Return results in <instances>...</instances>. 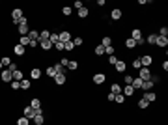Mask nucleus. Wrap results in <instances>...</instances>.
I'll return each mask as SVG.
<instances>
[{
	"instance_id": "f257e3e1",
	"label": "nucleus",
	"mask_w": 168,
	"mask_h": 125,
	"mask_svg": "<svg viewBox=\"0 0 168 125\" xmlns=\"http://www.w3.org/2000/svg\"><path fill=\"white\" fill-rule=\"evenodd\" d=\"M17 32L21 34V36H28V32H30V26H28V19H24V23H21L17 26Z\"/></svg>"
},
{
	"instance_id": "f03ea898",
	"label": "nucleus",
	"mask_w": 168,
	"mask_h": 125,
	"mask_svg": "<svg viewBox=\"0 0 168 125\" xmlns=\"http://www.w3.org/2000/svg\"><path fill=\"white\" fill-rule=\"evenodd\" d=\"M138 78H142V81H150V78H151L150 67H140L138 69Z\"/></svg>"
},
{
	"instance_id": "7ed1b4c3",
	"label": "nucleus",
	"mask_w": 168,
	"mask_h": 125,
	"mask_svg": "<svg viewBox=\"0 0 168 125\" xmlns=\"http://www.w3.org/2000/svg\"><path fill=\"white\" fill-rule=\"evenodd\" d=\"M140 64H142V67H150L151 64H153V56H150V54H144V56H140Z\"/></svg>"
},
{
	"instance_id": "20e7f679",
	"label": "nucleus",
	"mask_w": 168,
	"mask_h": 125,
	"mask_svg": "<svg viewBox=\"0 0 168 125\" xmlns=\"http://www.w3.org/2000/svg\"><path fill=\"white\" fill-rule=\"evenodd\" d=\"M23 17H24V15H23V9L15 8L13 11H11V19H13V23H15V24H19V21H21Z\"/></svg>"
},
{
	"instance_id": "39448f33",
	"label": "nucleus",
	"mask_w": 168,
	"mask_h": 125,
	"mask_svg": "<svg viewBox=\"0 0 168 125\" xmlns=\"http://www.w3.org/2000/svg\"><path fill=\"white\" fill-rule=\"evenodd\" d=\"M41 69L39 67H32L30 69V78H32V81H39V78H41Z\"/></svg>"
},
{
	"instance_id": "423d86ee",
	"label": "nucleus",
	"mask_w": 168,
	"mask_h": 125,
	"mask_svg": "<svg viewBox=\"0 0 168 125\" xmlns=\"http://www.w3.org/2000/svg\"><path fill=\"white\" fill-rule=\"evenodd\" d=\"M0 78H2L4 82H11V81H13V75H11L9 69H4V71L0 73Z\"/></svg>"
},
{
	"instance_id": "0eeeda50",
	"label": "nucleus",
	"mask_w": 168,
	"mask_h": 125,
	"mask_svg": "<svg viewBox=\"0 0 168 125\" xmlns=\"http://www.w3.org/2000/svg\"><path fill=\"white\" fill-rule=\"evenodd\" d=\"M91 81H94V84H103V82L106 81V75H105V73H95Z\"/></svg>"
},
{
	"instance_id": "6e6552de",
	"label": "nucleus",
	"mask_w": 168,
	"mask_h": 125,
	"mask_svg": "<svg viewBox=\"0 0 168 125\" xmlns=\"http://www.w3.org/2000/svg\"><path fill=\"white\" fill-rule=\"evenodd\" d=\"M23 116H24V118H28V119H34V116H35V110H34V108L28 105V107L23 110Z\"/></svg>"
},
{
	"instance_id": "1a4fd4ad",
	"label": "nucleus",
	"mask_w": 168,
	"mask_h": 125,
	"mask_svg": "<svg viewBox=\"0 0 168 125\" xmlns=\"http://www.w3.org/2000/svg\"><path fill=\"white\" fill-rule=\"evenodd\" d=\"M121 15H123V13H121V9H120V8H114V9L110 11V19H112V21H120Z\"/></svg>"
},
{
	"instance_id": "9d476101",
	"label": "nucleus",
	"mask_w": 168,
	"mask_h": 125,
	"mask_svg": "<svg viewBox=\"0 0 168 125\" xmlns=\"http://www.w3.org/2000/svg\"><path fill=\"white\" fill-rule=\"evenodd\" d=\"M114 67H116V71H118V73H125V69H127V64L123 62V60H118V62L114 64Z\"/></svg>"
},
{
	"instance_id": "9b49d317",
	"label": "nucleus",
	"mask_w": 168,
	"mask_h": 125,
	"mask_svg": "<svg viewBox=\"0 0 168 125\" xmlns=\"http://www.w3.org/2000/svg\"><path fill=\"white\" fill-rule=\"evenodd\" d=\"M142 99H146L147 103H153L157 99V93L155 92H144V95H142Z\"/></svg>"
},
{
	"instance_id": "f8f14e48",
	"label": "nucleus",
	"mask_w": 168,
	"mask_h": 125,
	"mask_svg": "<svg viewBox=\"0 0 168 125\" xmlns=\"http://www.w3.org/2000/svg\"><path fill=\"white\" fill-rule=\"evenodd\" d=\"M58 37H60V41H62V43H67V41H71V34L67 32V30L60 32V34H58Z\"/></svg>"
},
{
	"instance_id": "ddd939ff",
	"label": "nucleus",
	"mask_w": 168,
	"mask_h": 125,
	"mask_svg": "<svg viewBox=\"0 0 168 125\" xmlns=\"http://www.w3.org/2000/svg\"><path fill=\"white\" fill-rule=\"evenodd\" d=\"M65 81H67V78H65V75H64V73H58V75L54 77V82L58 84V86H64Z\"/></svg>"
},
{
	"instance_id": "4468645a",
	"label": "nucleus",
	"mask_w": 168,
	"mask_h": 125,
	"mask_svg": "<svg viewBox=\"0 0 168 125\" xmlns=\"http://www.w3.org/2000/svg\"><path fill=\"white\" fill-rule=\"evenodd\" d=\"M131 39H135V41L142 39V30L140 28H133V32H131Z\"/></svg>"
},
{
	"instance_id": "2eb2a0df",
	"label": "nucleus",
	"mask_w": 168,
	"mask_h": 125,
	"mask_svg": "<svg viewBox=\"0 0 168 125\" xmlns=\"http://www.w3.org/2000/svg\"><path fill=\"white\" fill-rule=\"evenodd\" d=\"M155 45H159L161 49H164L166 45H168V37H161L159 34H157V41H155Z\"/></svg>"
},
{
	"instance_id": "dca6fc26",
	"label": "nucleus",
	"mask_w": 168,
	"mask_h": 125,
	"mask_svg": "<svg viewBox=\"0 0 168 125\" xmlns=\"http://www.w3.org/2000/svg\"><path fill=\"white\" fill-rule=\"evenodd\" d=\"M39 45H41L43 51H50V49H52V43H50L49 39H39Z\"/></svg>"
},
{
	"instance_id": "f3484780",
	"label": "nucleus",
	"mask_w": 168,
	"mask_h": 125,
	"mask_svg": "<svg viewBox=\"0 0 168 125\" xmlns=\"http://www.w3.org/2000/svg\"><path fill=\"white\" fill-rule=\"evenodd\" d=\"M121 93L127 97V95H135V88L133 86H121Z\"/></svg>"
},
{
	"instance_id": "a211bd4d",
	"label": "nucleus",
	"mask_w": 168,
	"mask_h": 125,
	"mask_svg": "<svg viewBox=\"0 0 168 125\" xmlns=\"http://www.w3.org/2000/svg\"><path fill=\"white\" fill-rule=\"evenodd\" d=\"M110 93H114V95L121 93V86H120L118 82H112V84H110Z\"/></svg>"
},
{
	"instance_id": "6ab92c4d",
	"label": "nucleus",
	"mask_w": 168,
	"mask_h": 125,
	"mask_svg": "<svg viewBox=\"0 0 168 125\" xmlns=\"http://www.w3.org/2000/svg\"><path fill=\"white\" fill-rule=\"evenodd\" d=\"M155 84L151 82V81H144L142 82V86H140V90H144V92H151V88H153Z\"/></svg>"
},
{
	"instance_id": "aec40b11",
	"label": "nucleus",
	"mask_w": 168,
	"mask_h": 125,
	"mask_svg": "<svg viewBox=\"0 0 168 125\" xmlns=\"http://www.w3.org/2000/svg\"><path fill=\"white\" fill-rule=\"evenodd\" d=\"M32 121H34V125H43L45 123V116H43V114H35Z\"/></svg>"
},
{
	"instance_id": "412c9836",
	"label": "nucleus",
	"mask_w": 168,
	"mask_h": 125,
	"mask_svg": "<svg viewBox=\"0 0 168 125\" xmlns=\"http://www.w3.org/2000/svg\"><path fill=\"white\" fill-rule=\"evenodd\" d=\"M30 107H32L34 110H38V108H41V99H39V97H34L32 101H30Z\"/></svg>"
},
{
	"instance_id": "4be33fe9",
	"label": "nucleus",
	"mask_w": 168,
	"mask_h": 125,
	"mask_svg": "<svg viewBox=\"0 0 168 125\" xmlns=\"http://www.w3.org/2000/svg\"><path fill=\"white\" fill-rule=\"evenodd\" d=\"M88 15H90V9L86 8V6H82V8L79 9V17H80V19H86Z\"/></svg>"
},
{
	"instance_id": "5701e85b",
	"label": "nucleus",
	"mask_w": 168,
	"mask_h": 125,
	"mask_svg": "<svg viewBox=\"0 0 168 125\" xmlns=\"http://www.w3.org/2000/svg\"><path fill=\"white\" fill-rule=\"evenodd\" d=\"M142 82H144V81H142V78H138V77H136V78H133V82H131V86L135 88V92H136V90H140Z\"/></svg>"
},
{
	"instance_id": "b1692460",
	"label": "nucleus",
	"mask_w": 168,
	"mask_h": 125,
	"mask_svg": "<svg viewBox=\"0 0 168 125\" xmlns=\"http://www.w3.org/2000/svg\"><path fill=\"white\" fill-rule=\"evenodd\" d=\"M30 41H32V39H30L28 36H21V37H19V45H23V47H28Z\"/></svg>"
},
{
	"instance_id": "393cba45",
	"label": "nucleus",
	"mask_w": 168,
	"mask_h": 125,
	"mask_svg": "<svg viewBox=\"0 0 168 125\" xmlns=\"http://www.w3.org/2000/svg\"><path fill=\"white\" fill-rule=\"evenodd\" d=\"M13 52L15 54H17V56H23V54H24V47H23V45H15V47H13Z\"/></svg>"
},
{
	"instance_id": "a878e982",
	"label": "nucleus",
	"mask_w": 168,
	"mask_h": 125,
	"mask_svg": "<svg viewBox=\"0 0 168 125\" xmlns=\"http://www.w3.org/2000/svg\"><path fill=\"white\" fill-rule=\"evenodd\" d=\"M45 73H47V77L54 78V77H56V69H54V66H49L47 69H45Z\"/></svg>"
},
{
	"instance_id": "bb28decb",
	"label": "nucleus",
	"mask_w": 168,
	"mask_h": 125,
	"mask_svg": "<svg viewBox=\"0 0 168 125\" xmlns=\"http://www.w3.org/2000/svg\"><path fill=\"white\" fill-rule=\"evenodd\" d=\"M71 43H73V45H75V47H80V45H82V43H84V39H82V37H80V36H75L73 39H71Z\"/></svg>"
},
{
	"instance_id": "cd10ccee",
	"label": "nucleus",
	"mask_w": 168,
	"mask_h": 125,
	"mask_svg": "<svg viewBox=\"0 0 168 125\" xmlns=\"http://www.w3.org/2000/svg\"><path fill=\"white\" fill-rule=\"evenodd\" d=\"M125 47L127 49H135L136 47V41H135V39H131V37H127L125 39Z\"/></svg>"
},
{
	"instance_id": "c85d7f7f",
	"label": "nucleus",
	"mask_w": 168,
	"mask_h": 125,
	"mask_svg": "<svg viewBox=\"0 0 168 125\" xmlns=\"http://www.w3.org/2000/svg\"><path fill=\"white\" fill-rule=\"evenodd\" d=\"M0 64H2V67H9V64H11V58H9V56L0 58Z\"/></svg>"
},
{
	"instance_id": "c756f323",
	"label": "nucleus",
	"mask_w": 168,
	"mask_h": 125,
	"mask_svg": "<svg viewBox=\"0 0 168 125\" xmlns=\"http://www.w3.org/2000/svg\"><path fill=\"white\" fill-rule=\"evenodd\" d=\"M155 41H157V34H150L146 37V43H150V45H155Z\"/></svg>"
},
{
	"instance_id": "7c9ffc66",
	"label": "nucleus",
	"mask_w": 168,
	"mask_h": 125,
	"mask_svg": "<svg viewBox=\"0 0 168 125\" xmlns=\"http://www.w3.org/2000/svg\"><path fill=\"white\" fill-rule=\"evenodd\" d=\"M13 81H23V71L21 69H17V71H13Z\"/></svg>"
},
{
	"instance_id": "2f4dec72",
	"label": "nucleus",
	"mask_w": 168,
	"mask_h": 125,
	"mask_svg": "<svg viewBox=\"0 0 168 125\" xmlns=\"http://www.w3.org/2000/svg\"><path fill=\"white\" fill-rule=\"evenodd\" d=\"M101 45H103V47H110V45H112L110 36H103V41H101Z\"/></svg>"
},
{
	"instance_id": "473e14b6",
	"label": "nucleus",
	"mask_w": 168,
	"mask_h": 125,
	"mask_svg": "<svg viewBox=\"0 0 168 125\" xmlns=\"http://www.w3.org/2000/svg\"><path fill=\"white\" fill-rule=\"evenodd\" d=\"M94 52L97 54V56H103V54H105V47H103V45H97V47L94 49Z\"/></svg>"
},
{
	"instance_id": "72a5a7b5",
	"label": "nucleus",
	"mask_w": 168,
	"mask_h": 125,
	"mask_svg": "<svg viewBox=\"0 0 168 125\" xmlns=\"http://www.w3.org/2000/svg\"><path fill=\"white\" fill-rule=\"evenodd\" d=\"M28 37H30V39H38V41H39V32H38V30H30V32H28Z\"/></svg>"
},
{
	"instance_id": "f704fd0d",
	"label": "nucleus",
	"mask_w": 168,
	"mask_h": 125,
	"mask_svg": "<svg viewBox=\"0 0 168 125\" xmlns=\"http://www.w3.org/2000/svg\"><path fill=\"white\" fill-rule=\"evenodd\" d=\"M147 107H150V103H147L146 99H140V101H138V108H140V110H146Z\"/></svg>"
},
{
	"instance_id": "c9c22d12",
	"label": "nucleus",
	"mask_w": 168,
	"mask_h": 125,
	"mask_svg": "<svg viewBox=\"0 0 168 125\" xmlns=\"http://www.w3.org/2000/svg\"><path fill=\"white\" fill-rule=\"evenodd\" d=\"M79 67V64H77V60H69V64H67V69H71V71H75V69Z\"/></svg>"
},
{
	"instance_id": "e433bc0d",
	"label": "nucleus",
	"mask_w": 168,
	"mask_h": 125,
	"mask_svg": "<svg viewBox=\"0 0 168 125\" xmlns=\"http://www.w3.org/2000/svg\"><path fill=\"white\" fill-rule=\"evenodd\" d=\"M62 13L65 15V17H69V15L73 13V8H71V6H64V8H62Z\"/></svg>"
},
{
	"instance_id": "4c0bfd02",
	"label": "nucleus",
	"mask_w": 168,
	"mask_h": 125,
	"mask_svg": "<svg viewBox=\"0 0 168 125\" xmlns=\"http://www.w3.org/2000/svg\"><path fill=\"white\" fill-rule=\"evenodd\" d=\"M11 90H13V92L21 90V81H11Z\"/></svg>"
},
{
	"instance_id": "58836bf2",
	"label": "nucleus",
	"mask_w": 168,
	"mask_h": 125,
	"mask_svg": "<svg viewBox=\"0 0 168 125\" xmlns=\"http://www.w3.org/2000/svg\"><path fill=\"white\" fill-rule=\"evenodd\" d=\"M114 101H116V103H120V105H121V103H125V95H123V93H118V95H114Z\"/></svg>"
},
{
	"instance_id": "ea45409f",
	"label": "nucleus",
	"mask_w": 168,
	"mask_h": 125,
	"mask_svg": "<svg viewBox=\"0 0 168 125\" xmlns=\"http://www.w3.org/2000/svg\"><path fill=\"white\" fill-rule=\"evenodd\" d=\"M49 41L52 43V47H54V43H58L60 41V37H58V34H50V37H49Z\"/></svg>"
},
{
	"instance_id": "a19ab883",
	"label": "nucleus",
	"mask_w": 168,
	"mask_h": 125,
	"mask_svg": "<svg viewBox=\"0 0 168 125\" xmlns=\"http://www.w3.org/2000/svg\"><path fill=\"white\" fill-rule=\"evenodd\" d=\"M17 125H30V119L23 116V118H19V119H17Z\"/></svg>"
},
{
	"instance_id": "79ce46f5",
	"label": "nucleus",
	"mask_w": 168,
	"mask_h": 125,
	"mask_svg": "<svg viewBox=\"0 0 168 125\" xmlns=\"http://www.w3.org/2000/svg\"><path fill=\"white\" fill-rule=\"evenodd\" d=\"M116 52V49H114V45H110V47H105V54H108V56H112V54Z\"/></svg>"
},
{
	"instance_id": "37998d69",
	"label": "nucleus",
	"mask_w": 168,
	"mask_h": 125,
	"mask_svg": "<svg viewBox=\"0 0 168 125\" xmlns=\"http://www.w3.org/2000/svg\"><path fill=\"white\" fill-rule=\"evenodd\" d=\"M49 37H50V32H49V30H43V32L39 34V39H49Z\"/></svg>"
},
{
	"instance_id": "c03bdc74",
	"label": "nucleus",
	"mask_w": 168,
	"mask_h": 125,
	"mask_svg": "<svg viewBox=\"0 0 168 125\" xmlns=\"http://www.w3.org/2000/svg\"><path fill=\"white\" fill-rule=\"evenodd\" d=\"M21 90H30V81H21Z\"/></svg>"
},
{
	"instance_id": "a18cd8bd",
	"label": "nucleus",
	"mask_w": 168,
	"mask_h": 125,
	"mask_svg": "<svg viewBox=\"0 0 168 125\" xmlns=\"http://www.w3.org/2000/svg\"><path fill=\"white\" fill-rule=\"evenodd\" d=\"M133 78H135V77H131V75H125V78H123L125 86H131V82H133Z\"/></svg>"
},
{
	"instance_id": "49530a36",
	"label": "nucleus",
	"mask_w": 168,
	"mask_h": 125,
	"mask_svg": "<svg viewBox=\"0 0 168 125\" xmlns=\"http://www.w3.org/2000/svg\"><path fill=\"white\" fill-rule=\"evenodd\" d=\"M75 49V45L71 43V41H67V43H64V51H73Z\"/></svg>"
},
{
	"instance_id": "de8ad7c7",
	"label": "nucleus",
	"mask_w": 168,
	"mask_h": 125,
	"mask_svg": "<svg viewBox=\"0 0 168 125\" xmlns=\"http://www.w3.org/2000/svg\"><path fill=\"white\" fill-rule=\"evenodd\" d=\"M159 36H161V37H166V36H168V28H166V26H162V28L159 30Z\"/></svg>"
},
{
	"instance_id": "09e8293b",
	"label": "nucleus",
	"mask_w": 168,
	"mask_h": 125,
	"mask_svg": "<svg viewBox=\"0 0 168 125\" xmlns=\"http://www.w3.org/2000/svg\"><path fill=\"white\" fill-rule=\"evenodd\" d=\"M131 67H135V69H140V67H142L140 60H138V58H135V60H133V66H131Z\"/></svg>"
},
{
	"instance_id": "8fccbe9b",
	"label": "nucleus",
	"mask_w": 168,
	"mask_h": 125,
	"mask_svg": "<svg viewBox=\"0 0 168 125\" xmlns=\"http://www.w3.org/2000/svg\"><path fill=\"white\" fill-rule=\"evenodd\" d=\"M54 49H56V51H64V43H62V41L54 43Z\"/></svg>"
},
{
	"instance_id": "3c124183",
	"label": "nucleus",
	"mask_w": 168,
	"mask_h": 125,
	"mask_svg": "<svg viewBox=\"0 0 168 125\" xmlns=\"http://www.w3.org/2000/svg\"><path fill=\"white\" fill-rule=\"evenodd\" d=\"M58 64H60V66H62V67H67V64H69V60H67V58H62V60H60V62H58Z\"/></svg>"
},
{
	"instance_id": "603ef678",
	"label": "nucleus",
	"mask_w": 168,
	"mask_h": 125,
	"mask_svg": "<svg viewBox=\"0 0 168 125\" xmlns=\"http://www.w3.org/2000/svg\"><path fill=\"white\" fill-rule=\"evenodd\" d=\"M116 62H118V58H116V54H112V56H108V64H112V66H114Z\"/></svg>"
},
{
	"instance_id": "864d4df0",
	"label": "nucleus",
	"mask_w": 168,
	"mask_h": 125,
	"mask_svg": "<svg viewBox=\"0 0 168 125\" xmlns=\"http://www.w3.org/2000/svg\"><path fill=\"white\" fill-rule=\"evenodd\" d=\"M38 45H39V41H38V39H32L28 47H30V49H35V47H38Z\"/></svg>"
},
{
	"instance_id": "5fc2aeb1",
	"label": "nucleus",
	"mask_w": 168,
	"mask_h": 125,
	"mask_svg": "<svg viewBox=\"0 0 168 125\" xmlns=\"http://www.w3.org/2000/svg\"><path fill=\"white\" fill-rule=\"evenodd\" d=\"M8 69H9L11 73H13V71H17V64H13V62H11V64H9V67H8Z\"/></svg>"
},
{
	"instance_id": "6e6d98bb",
	"label": "nucleus",
	"mask_w": 168,
	"mask_h": 125,
	"mask_svg": "<svg viewBox=\"0 0 168 125\" xmlns=\"http://www.w3.org/2000/svg\"><path fill=\"white\" fill-rule=\"evenodd\" d=\"M82 6H84V4L80 2V0H77V2H75V8H77V9H80V8H82Z\"/></svg>"
},
{
	"instance_id": "4d7b16f0",
	"label": "nucleus",
	"mask_w": 168,
	"mask_h": 125,
	"mask_svg": "<svg viewBox=\"0 0 168 125\" xmlns=\"http://www.w3.org/2000/svg\"><path fill=\"white\" fill-rule=\"evenodd\" d=\"M162 69H164V71H168V62H166V60H164V62H162V66H161Z\"/></svg>"
},
{
	"instance_id": "13d9d810",
	"label": "nucleus",
	"mask_w": 168,
	"mask_h": 125,
	"mask_svg": "<svg viewBox=\"0 0 168 125\" xmlns=\"http://www.w3.org/2000/svg\"><path fill=\"white\" fill-rule=\"evenodd\" d=\"M0 69H2V64H0Z\"/></svg>"
}]
</instances>
